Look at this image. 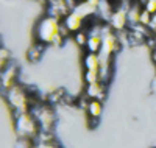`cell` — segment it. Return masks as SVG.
Listing matches in <instances>:
<instances>
[{"instance_id":"obj_14","label":"cell","mask_w":156,"mask_h":148,"mask_svg":"<svg viewBox=\"0 0 156 148\" xmlns=\"http://www.w3.org/2000/svg\"><path fill=\"white\" fill-rule=\"evenodd\" d=\"M64 98H66V92H64V89H56V90H53L48 95V101L50 103H59Z\"/></svg>"},{"instance_id":"obj_6","label":"cell","mask_w":156,"mask_h":148,"mask_svg":"<svg viewBox=\"0 0 156 148\" xmlns=\"http://www.w3.org/2000/svg\"><path fill=\"white\" fill-rule=\"evenodd\" d=\"M48 14L56 19H64L72 11L66 0H48Z\"/></svg>"},{"instance_id":"obj_15","label":"cell","mask_w":156,"mask_h":148,"mask_svg":"<svg viewBox=\"0 0 156 148\" xmlns=\"http://www.w3.org/2000/svg\"><path fill=\"white\" fill-rule=\"evenodd\" d=\"M84 81H86V84H90V83L100 81V72L86 70V73H84Z\"/></svg>"},{"instance_id":"obj_17","label":"cell","mask_w":156,"mask_h":148,"mask_svg":"<svg viewBox=\"0 0 156 148\" xmlns=\"http://www.w3.org/2000/svg\"><path fill=\"white\" fill-rule=\"evenodd\" d=\"M16 148H34L33 139H30V137H19V140L16 142Z\"/></svg>"},{"instance_id":"obj_1","label":"cell","mask_w":156,"mask_h":148,"mask_svg":"<svg viewBox=\"0 0 156 148\" xmlns=\"http://www.w3.org/2000/svg\"><path fill=\"white\" fill-rule=\"evenodd\" d=\"M59 26H61V20L59 19L47 14L45 17H42L36 23V30H34L36 41L42 42L45 45L53 44L55 37L59 34Z\"/></svg>"},{"instance_id":"obj_23","label":"cell","mask_w":156,"mask_h":148,"mask_svg":"<svg viewBox=\"0 0 156 148\" xmlns=\"http://www.w3.org/2000/svg\"><path fill=\"white\" fill-rule=\"evenodd\" d=\"M150 87H151V92H153V93H156V76L151 79V84H150Z\"/></svg>"},{"instance_id":"obj_19","label":"cell","mask_w":156,"mask_h":148,"mask_svg":"<svg viewBox=\"0 0 156 148\" xmlns=\"http://www.w3.org/2000/svg\"><path fill=\"white\" fill-rule=\"evenodd\" d=\"M151 12H148L145 8L142 9V12H140V20H139V23L140 25H144V26H148L150 25V22H151Z\"/></svg>"},{"instance_id":"obj_22","label":"cell","mask_w":156,"mask_h":148,"mask_svg":"<svg viewBox=\"0 0 156 148\" xmlns=\"http://www.w3.org/2000/svg\"><path fill=\"white\" fill-rule=\"evenodd\" d=\"M148 28L156 34V14H153V16H151V22H150V25H148Z\"/></svg>"},{"instance_id":"obj_13","label":"cell","mask_w":156,"mask_h":148,"mask_svg":"<svg viewBox=\"0 0 156 148\" xmlns=\"http://www.w3.org/2000/svg\"><path fill=\"white\" fill-rule=\"evenodd\" d=\"M73 41L78 47H86L89 41V33L86 30H80V31L73 33Z\"/></svg>"},{"instance_id":"obj_25","label":"cell","mask_w":156,"mask_h":148,"mask_svg":"<svg viewBox=\"0 0 156 148\" xmlns=\"http://www.w3.org/2000/svg\"><path fill=\"white\" fill-rule=\"evenodd\" d=\"M151 58H153V61L156 62V48H154V50L151 51Z\"/></svg>"},{"instance_id":"obj_5","label":"cell","mask_w":156,"mask_h":148,"mask_svg":"<svg viewBox=\"0 0 156 148\" xmlns=\"http://www.w3.org/2000/svg\"><path fill=\"white\" fill-rule=\"evenodd\" d=\"M62 22L70 30V33H76V31L83 30V26L86 23V17L81 14V12H78L76 9H73V11H70L69 14L62 19Z\"/></svg>"},{"instance_id":"obj_16","label":"cell","mask_w":156,"mask_h":148,"mask_svg":"<svg viewBox=\"0 0 156 148\" xmlns=\"http://www.w3.org/2000/svg\"><path fill=\"white\" fill-rule=\"evenodd\" d=\"M39 137V143H48V142H55V137L50 131H39L37 134Z\"/></svg>"},{"instance_id":"obj_2","label":"cell","mask_w":156,"mask_h":148,"mask_svg":"<svg viewBox=\"0 0 156 148\" xmlns=\"http://www.w3.org/2000/svg\"><path fill=\"white\" fill-rule=\"evenodd\" d=\"M14 128L19 137H30V139L37 137L39 131H41L33 112H14Z\"/></svg>"},{"instance_id":"obj_18","label":"cell","mask_w":156,"mask_h":148,"mask_svg":"<svg viewBox=\"0 0 156 148\" xmlns=\"http://www.w3.org/2000/svg\"><path fill=\"white\" fill-rule=\"evenodd\" d=\"M8 61H9V53L5 47L0 48V65H2V70H5V67H8Z\"/></svg>"},{"instance_id":"obj_11","label":"cell","mask_w":156,"mask_h":148,"mask_svg":"<svg viewBox=\"0 0 156 148\" xmlns=\"http://www.w3.org/2000/svg\"><path fill=\"white\" fill-rule=\"evenodd\" d=\"M84 69L86 70H94V72H100V55L98 53H90L87 51L84 55Z\"/></svg>"},{"instance_id":"obj_20","label":"cell","mask_w":156,"mask_h":148,"mask_svg":"<svg viewBox=\"0 0 156 148\" xmlns=\"http://www.w3.org/2000/svg\"><path fill=\"white\" fill-rule=\"evenodd\" d=\"M59 34L64 37V39H66L69 34H70V30L67 28V26L66 25H64V22H61V26H59Z\"/></svg>"},{"instance_id":"obj_24","label":"cell","mask_w":156,"mask_h":148,"mask_svg":"<svg viewBox=\"0 0 156 148\" xmlns=\"http://www.w3.org/2000/svg\"><path fill=\"white\" fill-rule=\"evenodd\" d=\"M87 2H89V3H90V5H94V6H95V8H97V6H98V3H100V2H101V0H87Z\"/></svg>"},{"instance_id":"obj_4","label":"cell","mask_w":156,"mask_h":148,"mask_svg":"<svg viewBox=\"0 0 156 148\" xmlns=\"http://www.w3.org/2000/svg\"><path fill=\"white\" fill-rule=\"evenodd\" d=\"M33 115L36 117L41 131H51L55 125V112L48 104H39L31 109Z\"/></svg>"},{"instance_id":"obj_10","label":"cell","mask_w":156,"mask_h":148,"mask_svg":"<svg viewBox=\"0 0 156 148\" xmlns=\"http://www.w3.org/2000/svg\"><path fill=\"white\" fill-rule=\"evenodd\" d=\"M142 8L136 0H133L131 2V5H129V8H128V23H129V26H136V25H139V20H140V12H142Z\"/></svg>"},{"instance_id":"obj_8","label":"cell","mask_w":156,"mask_h":148,"mask_svg":"<svg viewBox=\"0 0 156 148\" xmlns=\"http://www.w3.org/2000/svg\"><path fill=\"white\" fill-rule=\"evenodd\" d=\"M17 69L16 67H6L5 70H2V87L5 90H9L12 86H16L17 83Z\"/></svg>"},{"instance_id":"obj_9","label":"cell","mask_w":156,"mask_h":148,"mask_svg":"<svg viewBox=\"0 0 156 148\" xmlns=\"http://www.w3.org/2000/svg\"><path fill=\"white\" fill-rule=\"evenodd\" d=\"M44 50H45V44L36 41L28 48V51H27V59L30 62H39V61H41V58L44 56Z\"/></svg>"},{"instance_id":"obj_21","label":"cell","mask_w":156,"mask_h":148,"mask_svg":"<svg viewBox=\"0 0 156 148\" xmlns=\"http://www.w3.org/2000/svg\"><path fill=\"white\" fill-rule=\"evenodd\" d=\"M36 148H59V145L55 142H48V143H39Z\"/></svg>"},{"instance_id":"obj_3","label":"cell","mask_w":156,"mask_h":148,"mask_svg":"<svg viewBox=\"0 0 156 148\" xmlns=\"http://www.w3.org/2000/svg\"><path fill=\"white\" fill-rule=\"evenodd\" d=\"M6 100L11 109L14 112H30L33 109V101L28 92L25 90L20 84L12 86L9 90H6Z\"/></svg>"},{"instance_id":"obj_12","label":"cell","mask_w":156,"mask_h":148,"mask_svg":"<svg viewBox=\"0 0 156 148\" xmlns=\"http://www.w3.org/2000/svg\"><path fill=\"white\" fill-rule=\"evenodd\" d=\"M103 112V103L100 100H89V104L86 107V114L89 118H95L98 120Z\"/></svg>"},{"instance_id":"obj_7","label":"cell","mask_w":156,"mask_h":148,"mask_svg":"<svg viewBox=\"0 0 156 148\" xmlns=\"http://www.w3.org/2000/svg\"><path fill=\"white\" fill-rule=\"evenodd\" d=\"M84 93L89 100H103L106 97V83L103 81H95V83H90L86 84Z\"/></svg>"}]
</instances>
